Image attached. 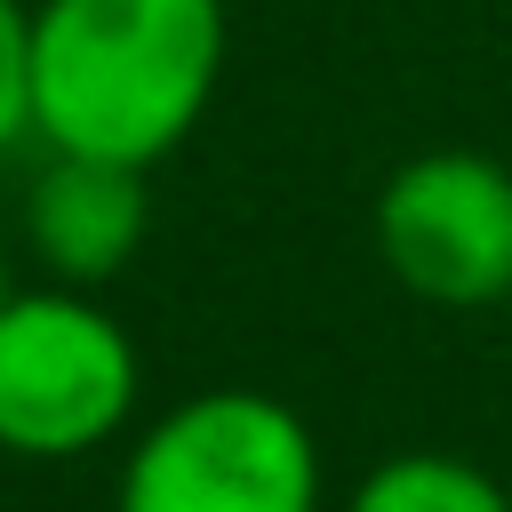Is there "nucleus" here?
<instances>
[{"label":"nucleus","mask_w":512,"mask_h":512,"mask_svg":"<svg viewBox=\"0 0 512 512\" xmlns=\"http://www.w3.org/2000/svg\"><path fill=\"white\" fill-rule=\"evenodd\" d=\"M224 56V0H32V136L152 176L208 120Z\"/></svg>","instance_id":"1"},{"label":"nucleus","mask_w":512,"mask_h":512,"mask_svg":"<svg viewBox=\"0 0 512 512\" xmlns=\"http://www.w3.org/2000/svg\"><path fill=\"white\" fill-rule=\"evenodd\" d=\"M320 488V440L280 392L208 384L128 440L112 512H320Z\"/></svg>","instance_id":"2"},{"label":"nucleus","mask_w":512,"mask_h":512,"mask_svg":"<svg viewBox=\"0 0 512 512\" xmlns=\"http://www.w3.org/2000/svg\"><path fill=\"white\" fill-rule=\"evenodd\" d=\"M144 360L96 288H16L0 304V448L24 464L96 456L136 424Z\"/></svg>","instance_id":"3"},{"label":"nucleus","mask_w":512,"mask_h":512,"mask_svg":"<svg viewBox=\"0 0 512 512\" xmlns=\"http://www.w3.org/2000/svg\"><path fill=\"white\" fill-rule=\"evenodd\" d=\"M384 272L440 312H504L512 296V168L464 144L416 152L376 192Z\"/></svg>","instance_id":"4"},{"label":"nucleus","mask_w":512,"mask_h":512,"mask_svg":"<svg viewBox=\"0 0 512 512\" xmlns=\"http://www.w3.org/2000/svg\"><path fill=\"white\" fill-rule=\"evenodd\" d=\"M144 232H152L144 168L48 152V168L32 176L24 240H32V256H40L48 280H64V288H104L112 272H128V256L144 248Z\"/></svg>","instance_id":"5"},{"label":"nucleus","mask_w":512,"mask_h":512,"mask_svg":"<svg viewBox=\"0 0 512 512\" xmlns=\"http://www.w3.org/2000/svg\"><path fill=\"white\" fill-rule=\"evenodd\" d=\"M344 512H512V472H488L456 448H400L352 480Z\"/></svg>","instance_id":"6"},{"label":"nucleus","mask_w":512,"mask_h":512,"mask_svg":"<svg viewBox=\"0 0 512 512\" xmlns=\"http://www.w3.org/2000/svg\"><path fill=\"white\" fill-rule=\"evenodd\" d=\"M32 136V8L0 0V152Z\"/></svg>","instance_id":"7"},{"label":"nucleus","mask_w":512,"mask_h":512,"mask_svg":"<svg viewBox=\"0 0 512 512\" xmlns=\"http://www.w3.org/2000/svg\"><path fill=\"white\" fill-rule=\"evenodd\" d=\"M8 296H16V280H8V256H0V304H8Z\"/></svg>","instance_id":"8"},{"label":"nucleus","mask_w":512,"mask_h":512,"mask_svg":"<svg viewBox=\"0 0 512 512\" xmlns=\"http://www.w3.org/2000/svg\"><path fill=\"white\" fill-rule=\"evenodd\" d=\"M504 336H512V296H504Z\"/></svg>","instance_id":"9"},{"label":"nucleus","mask_w":512,"mask_h":512,"mask_svg":"<svg viewBox=\"0 0 512 512\" xmlns=\"http://www.w3.org/2000/svg\"><path fill=\"white\" fill-rule=\"evenodd\" d=\"M504 472H512V464H504Z\"/></svg>","instance_id":"10"}]
</instances>
